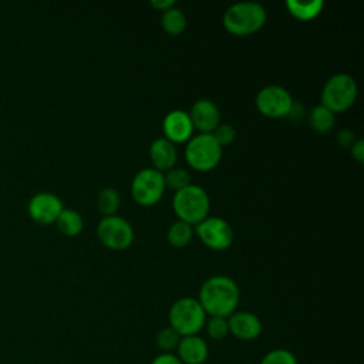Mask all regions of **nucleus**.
<instances>
[{
    "mask_svg": "<svg viewBox=\"0 0 364 364\" xmlns=\"http://www.w3.org/2000/svg\"><path fill=\"white\" fill-rule=\"evenodd\" d=\"M240 300V290L237 283L225 274H215L208 277L198 294V301L209 317L228 318L236 311Z\"/></svg>",
    "mask_w": 364,
    "mask_h": 364,
    "instance_id": "f257e3e1",
    "label": "nucleus"
},
{
    "mask_svg": "<svg viewBox=\"0 0 364 364\" xmlns=\"http://www.w3.org/2000/svg\"><path fill=\"white\" fill-rule=\"evenodd\" d=\"M267 18L266 9L256 1H239L230 4L222 17L223 27L233 36H250L259 31Z\"/></svg>",
    "mask_w": 364,
    "mask_h": 364,
    "instance_id": "f03ea898",
    "label": "nucleus"
},
{
    "mask_svg": "<svg viewBox=\"0 0 364 364\" xmlns=\"http://www.w3.org/2000/svg\"><path fill=\"white\" fill-rule=\"evenodd\" d=\"M172 208L178 216V220L193 226L208 218L210 199L202 186L189 183L188 186L175 192L172 198Z\"/></svg>",
    "mask_w": 364,
    "mask_h": 364,
    "instance_id": "7ed1b4c3",
    "label": "nucleus"
},
{
    "mask_svg": "<svg viewBox=\"0 0 364 364\" xmlns=\"http://www.w3.org/2000/svg\"><path fill=\"white\" fill-rule=\"evenodd\" d=\"M206 318L208 316L198 299L188 296L175 300L168 313L169 327H172L181 337L199 334L205 327Z\"/></svg>",
    "mask_w": 364,
    "mask_h": 364,
    "instance_id": "20e7f679",
    "label": "nucleus"
},
{
    "mask_svg": "<svg viewBox=\"0 0 364 364\" xmlns=\"http://www.w3.org/2000/svg\"><path fill=\"white\" fill-rule=\"evenodd\" d=\"M357 92L358 87L354 77L347 73H337L331 75L323 85L320 104L333 114L343 112L354 104Z\"/></svg>",
    "mask_w": 364,
    "mask_h": 364,
    "instance_id": "39448f33",
    "label": "nucleus"
},
{
    "mask_svg": "<svg viewBox=\"0 0 364 364\" xmlns=\"http://www.w3.org/2000/svg\"><path fill=\"white\" fill-rule=\"evenodd\" d=\"M222 146L212 134H196L186 142L185 159L191 168L199 172L213 169L222 159Z\"/></svg>",
    "mask_w": 364,
    "mask_h": 364,
    "instance_id": "423d86ee",
    "label": "nucleus"
},
{
    "mask_svg": "<svg viewBox=\"0 0 364 364\" xmlns=\"http://www.w3.org/2000/svg\"><path fill=\"white\" fill-rule=\"evenodd\" d=\"M164 173L155 168H142L131 182V195L141 206H152L161 200L165 192Z\"/></svg>",
    "mask_w": 364,
    "mask_h": 364,
    "instance_id": "0eeeda50",
    "label": "nucleus"
},
{
    "mask_svg": "<svg viewBox=\"0 0 364 364\" xmlns=\"http://www.w3.org/2000/svg\"><path fill=\"white\" fill-rule=\"evenodd\" d=\"M98 240L111 250H125L134 240V229L131 223L118 216H104L97 225Z\"/></svg>",
    "mask_w": 364,
    "mask_h": 364,
    "instance_id": "6e6552de",
    "label": "nucleus"
},
{
    "mask_svg": "<svg viewBox=\"0 0 364 364\" xmlns=\"http://www.w3.org/2000/svg\"><path fill=\"white\" fill-rule=\"evenodd\" d=\"M291 94L282 85L270 84L259 90L256 94V108L257 111L267 117V118H284L287 117L291 104H293Z\"/></svg>",
    "mask_w": 364,
    "mask_h": 364,
    "instance_id": "1a4fd4ad",
    "label": "nucleus"
},
{
    "mask_svg": "<svg viewBox=\"0 0 364 364\" xmlns=\"http://www.w3.org/2000/svg\"><path fill=\"white\" fill-rule=\"evenodd\" d=\"M193 232L200 239V242L212 250H225L233 242V229L219 216H208L198 225H195Z\"/></svg>",
    "mask_w": 364,
    "mask_h": 364,
    "instance_id": "9d476101",
    "label": "nucleus"
},
{
    "mask_svg": "<svg viewBox=\"0 0 364 364\" xmlns=\"http://www.w3.org/2000/svg\"><path fill=\"white\" fill-rule=\"evenodd\" d=\"M63 208V200L53 192H37L27 206L30 216L38 223L55 222Z\"/></svg>",
    "mask_w": 364,
    "mask_h": 364,
    "instance_id": "9b49d317",
    "label": "nucleus"
},
{
    "mask_svg": "<svg viewBox=\"0 0 364 364\" xmlns=\"http://www.w3.org/2000/svg\"><path fill=\"white\" fill-rule=\"evenodd\" d=\"M193 129L191 117L183 109H172L162 119L164 138L172 144L188 142L193 135Z\"/></svg>",
    "mask_w": 364,
    "mask_h": 364,
    "instance_id": "f8f14e48",
    "label": "nucleus"
},
{
    "mask_svg": "<svg viewBox=\"0 0 364 364\" xmlns=\"http://www.w3.org/2000/svg\"><path fill=\"white\" fill-rule=\"evenodd\" d=\"M228 327L229 334L242 341L256 340L263 330L260 318L255 313L246 310H236L232 313L228 317Z\"/></svg>",
    "mask_w": 364,
    "mask_h": 364,
    "instance_id": "ddd939ff",
    "label": "nucleus"
},
{
    "mask_svg": "<svg viewBox=\"0 0 364 364\" xmlns=\"http://www.w3.org/2000/svg\"><path fill=\"white\" fill-rule=\"evenodd\" d=\"M188 114L191 117L193 128H196L202 134H212L220 121V112L218 105L208 98H200L195 101Z\"/></svg>",
    "mask_w": 364,
    "mask_h": 364,
    "instance_id": "4468645a",
    "label": "nucleus"
},
{
    "mask_svg": "<svg viewBox=\"0 0 364 364\" xmlns=\"http://www.w3.org/2000/svg\"><path fill=\"white\" fill-rule=\"evenodd\" d=\"M175 354L182 364H203L209 357V346L199 334L185 336L181 337Z\"/></svg>",
    "mask_w": 364,
    "mask_h": 364,
    "instance_id": "2eb2a0df",
    "label": "nucleus"
},
{
    "mask_svg": "<svg viewBox=\"0 0 364 364\" xmlns=\"http://www.w3.org/2000/svg\"><path fill=\"white\" fill-rule=\"evenodd\" d=\"M149 158L152 162V168H155L156 171L166 172L168 169L175 166L176 162V148L175 144H172L171 141H168L164 136H159L156 139H154L149 145Z\"/></svg>",
    "mask_w": 364,
    "mask_h": 364,
    "instance_id": "dca6fc26",
    "label": "nucleus"
},
{
    "mask_svg": "<svg viewBox=\"0 0 364 364\" xmlns=\"http://www.w3.org/2000/svg\"><path fill=\"white\" fill-rule=\"evenodd\" d=\"M324 7L323 0H313V1H301V0H287L286 9L287 11L301 21H309L316 18Z\"/></svg>",
    "mask_w": 364,
    "mask_h": 364,
    "instance_id": "f3484780",
    "label": "nucleus"
},
{
    "mask_svg": "<svg viewBox=\"0 0 364 364\" xmlns=\"http://www.w3.org/2000/svg\"><path fill=\"white\" fill-rule=\"evenodd\" d=\"M55 223L58 230L67 236H75L84 228V220L80 212L67 208H63L58 218L55 219Z\"/></svg>",
    "mask_w": 364,
    "mask_h": 364,
    "instance_id": "a211bd4d",
    "label": "nucleus"
},
{
    "mask_svg": "<svg viewBox=\"0 0 364 364\" xmlns=\"http://www.w3.org/2000/svg\"><path fill=\"white\" fill-rule=\"evenodd\" d=\"M161 26L169 36H179L183 33L186 27V16L181 9L173 6L162 11Z\"/></svg>",
    "mask_w": 364,
    "mask_h": 364,
    "instance_id": "6ab92c4d",
    "label": "nucleus"
},
{
    "mask_svg": "<svg viewBox=\"0 0 364 364\" xmlns=\"http://www.w3.org/2000/svg\"><path fill=\"white\" fill-rule=\"evenodd\" d=\"M310 127L317 132H328L336 122L334 114L321 104L314 105L309 112Z\"/></svg>",
    "mask_w": 364,
    "mask_h": 364,
    "instance_id": "aec40b11",
    "label": "nucleus"
},
{
    "mask_svg": "<svg viewBox=\"0 0 364 364\" xmlns=\"http://www.w3.org/2000/svg\"><path fill=\"white\" fill-rule=\"evenodd\" d=\"M121 205V195L114 188H102L97 196V208L104 216L117 215Z\"/></svg>",
    "mask_w": 364,
    "mask_h": 364,
    "instance_id": "412c9836",
    "label": "nucleus"
},
{
    "mask_svg": "<svg viewBox=\"0 0 364 364\" xmlns=\"http://www.w3.org/2000/svg\"><path fill=\"white\" fill-rule=\"evenodd\" d=\"M192 236H193V226L182 220L173 222L169 226L166 233L168 242L175 247L186 246L192 240Z\"/></svg>",
    "mask_w": 364,
    "mask_h": 364,
    "instance_id": "4be33fe9",
    "label": "nucleus"
},
{
    "mask_svg": "<svg viewBox=\"0 0 364 364\" xmlns=\"http://www.w3.org/2000/svg\"><path fill=\"white\" fill-rule=\"evenodd\" d=\"M181 336L169 326L161 328L155 336V344L161 353H173L179 344Z\"/></svg>",
    "mask_w": 364,
    "mask_h": 364,
    "instance_id": "5701e85b",
    "label": "nucleus"
},
{
    "mask_svg": "<svg viewBox=\"0 0 364 364\" xmlns=\"http://www.w3.org/2000/svg\"><path fill=\"white\" fill-rule=\"evenodd\" d=\"M164 181H165L166 188H171L176 192L191 183V175L186 169L173 166L164 173Z\"/></svg>",
    "mask_w": 364,
    "mask_h": 364,
    "instance_id": "b1692460",
    "label": "nucleus"
},
{
    "mask_svg": "<svg viewBox=\"0 0 364 364\" xmlns=\"http://www.w3.org/2000/svg\"><path fill=\"white\" fill-rule=\"evenodd\" d=\"M260 364H297V358L290 350L277 347L267 351L262 357Z\"/></svg>",
    "mask_w": 364,
    "mask_h": 364,
    "instance_id": "393cba45",
    "label": "nucleus"
},
{
    "mask_svg": "<svg viewBox=\"0 0 364 364\" xmlns=\"http://www.w3.org/2000/svg\"><path fill=\"white\" fill-rule=\"evenodd\" d=\"M203 328H206L208 336L213 340H223L229 334L228 318H225V317H209V318H206Z\"/></svg>",
    "mask_w": 364,
    "mask_h": 364,
    "instance_id": "a878e982",
    "label": "nucleus"
},
{
    "mask_svg": "<svg viewBox=\"0 0 364 364\" xmlns=\"http://www.w3.org/2000/svg\"><path fill=\"white\" fill-rule=\"evenodd\" d=\"M212 135L220 146H225L233 142V139L236 138V129L230 124H219L212 132Z\"/></svg>",
    "mask_w": 364,
    "mask_h": 364,
    "instance_id": "bb28decb",
    "label": "nucleus"
},
{
    "mask_svg": "<svg viewBox=\"0 0 364 364\" xmlns=\"http://www.w3.org/2000/svg\"><path fill=\"white\" fill-rule=\"evenodd\" d=\"M151 364H182V361L175 353H159L152 358Z\"/></svg>",
    "mask_w": 364,
    "mask_h": 364,
    "instance_id": "cd10ccee",
    "label": "nucleus"
},
{
    "mask_svg": "<svg viewBox=\"0 0 364 364\" xmlns=\"http://www.w3.org/2000/svg\"><path fill=\"white\" fill-rule=\"evenodd\" d=\"M355 141V135L351 129H341L338 134H337V142L344 146V148H350Z\"/></svg>",
    "mask_w": 364,
    "mask_h": 364,
    "instance_id": "c85d7f7f",
    "label": "nucleus"
},
{
    "mask_svg": "<svg viewBox=\"0 0 364 364\" xmlns=\"http://www.w3.org/2000/svg\"><path fill=\"white\" fill-rule=\"evenodd\" d=\"M350 154L358 164H363L364 162V141L355 139L354 144L350 146Z\"/></svg>",
    "mask_w": 364,
    "mask_h": 364,
    "instance_id": "c756f323",
    "label": "nucleus"
},
{
    "mask_svg": "<svg viewBox=\"0 0 364 364\" xmlns=\"http://www.w3.org/2000/svg\"><path fill=\"white\" fill-rule=\"evenodd\" d=\"M303 114H304L303 105H301L299 101H293L291 108H290L287 117H289L290 119H293V121H299L300 118H303Z\"/></svg>",
    "mask_w": 364,
    "mask_h": 364,
    "instance_id": "7c9ffc66",
    "label": "nucleus"
},
{
    "mask_svg": "<svg viewBox=\"0 0 364 364\" xmlns=\"http://www.w3.org/2000/svg\"><path fill=\"white\" fill-rule=\"evenodd\" d=\"M149 3H151V6H154L155 9H158L161 11H165L175 6V0H151Z\"/></svg>",
    "mask_w": 364,
    "mask_h": 364,
    "instance_id": "2f4dec72",
    "label": "nucleus"
}]
</instances>
